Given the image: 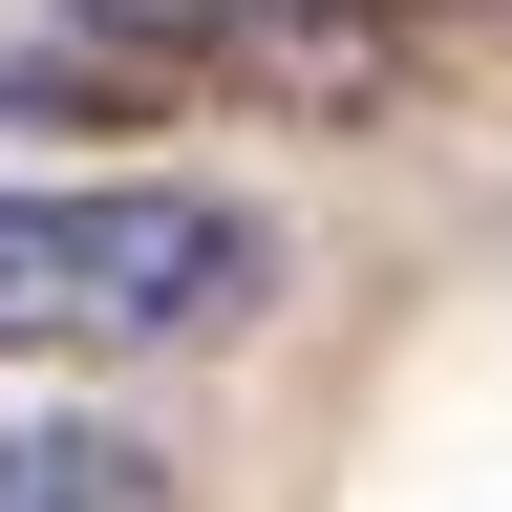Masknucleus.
<instances>
[{
	"instance_id": "2",
	"label": "nucleus",
	"mask_w": 512,
	"mask_h": 512,
	"mask_svg": "<svg viewBox=\"0 0 512 512\" xmlns=\"http://www.w3.org/2000/svg\"><path fill=\"white\" fill-rule=\"evenodd\" d=\"M64 22H128L150 64H192V86H256V107H299V128H363V107L427 64V43H384L363 0H64Z\"/></svg>"
},
{
	"instance_id": "4",
	"label": "nucleus",
	"mask_w": 512,
	"mask_h": 512,
	"mask_svg": "<svg viewBox=\"0 0 512 512\" xmlns=\"http://www.w3.org/2000/svg\"><path fill=\"white\" fill-rule=\"evenodd\" d=\"M0 512H192V491L128 406H43V427H0Z\"/></svg>"
},
{
	"instance_id": "1",
	"label": "nucleus",
	"mask_w": 512,
	"mask_h": 512,
	"mask_svg": "<svg viewBox=\"0 0 512 512\" xmlns=\"http://www.w3.org/2000/svg\"><path fill=\"white\" fill-rule=\"evenodd\" d=\"M278 299V214L192 171H22L0 192V363H192Z\"/></svg>"
},
{
	"instance_id": "3",
	"label": "nucleus",
	"mask_w": 512,
	"mask_h": 512,
	"mask_svg": "<svg viewBox=\"0 0 512 512\" xmlns=\"http://www.w3.org/2000/svg\"><path fill=\"white\" fill-rule=\"evenodd\" d=\"M171 107H214V86L150 64L128 22H22L0 43V128H171Z\"/></svg>"
}]
</instances>
